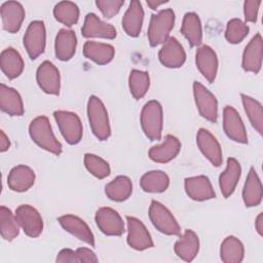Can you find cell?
Masks as SVG:
<instances>
[{
	"instance_id": "6da1fadb",
	"label": "cell",
	"mask_w": 263,
	"mask_h": 263,
	"mask_svg": "<svg viewBox=\"0 0 263 263\" xmlns=\"http://www.w3.org/2000/svg\"><path fill=\"white\" fill-rule=\"evenodd\" d=\"M29 134L40 148L55 155L62 153V144L54 137L46 116H38L33 119L29 125Z\"/></svg>"
},
{
	"instance_id": "7a4b0ae2",
	"label": "cell",
	"mask_w": 263,
	"mask_h": 263,
	"mask_svg": "<svg viewBox=\"0 0 263 263\" xmlns=\"http://www.w3.org/2000/svg\"><path fill=\"white\" fill-rule=\"evenodd\" d=\"M175 12L171 8L162 9L156 14H152L148 27V40L151 46L163 44L170 37L174 28Z\"/></svg>"
},
{
	"instance_id": "3957f363",
	"label": "cell",
	"mask_w": 263,
	"mask_h": 263,
	"mask_svg": "<svg viewBox=\"0 0 263 263\" xmlns=\"http://www.w3.org/2000/svg\"><path fill=\"white\" fill-rule=\"evenodd\" d=\"M87 116L93 135L101 141L111 135L108 112L103 102L96 96H90L87 102Z\"/></svg>"
},
{
	"instance_id": "277c9868",
	"label": "cell",
	"mask_w": 263,
	"mask_h": 263,
	"mask_svg": "<svg viewBox=\"0 0 263 263\" xmlns=\"http://www.w3.org/2000/svg\"><path fill=\"white\" fill-rule=\"evenodd\" d=\"M141 126L145 136L151 141H158L162 133V107L159 102H147L141 112Z\"/></svg>"
},
{
	"instance_id": "5b68a950",
	"label": "cell",
	"mask_w": 263,
	"mask_h": 263,
	"mask_svg": "<svg viewBox=\"0 0 263 263\" xmlns=\"http://www.w3.org/2000/svg\"><path fill=\"white\" fill-rule=\"evenodd\" d=\"M149 218L154 227L166 235H179L181 232L180 226L170 212L162 203L157 200H152L149 208Z\"/></svg>"
},
{
	"instance_id": "8992f818",
	"label": "cell",
	"mask_w": 263,
	"mask_h": 263,
	"mask_svg": "<svg viewBox=\"0 0 263 263\" xmlns=\"http://www.w3.org/2000/svg\"><path fill=\"white\" fill-rule=\"evenodd\" d=\"M54 119L59 125L60 132L67 143L75 145L82 139V123L76 113L59 110L53 113Z\"/></svg>"
},
{
	"instance_id": "52a82bcc",
	"label": "cell",
	"mask_w": 263,
	"mask_h": 263,
	"mask_svg": "<svg viewBox=\"0 0 263 263\" xmlns=\"http://www.w3.org/2000/svg\"><path fill=\"white\" fill-rule=\"evenodd\" d=\"M46 32L42 21H33L28 26L24 35V46L32 60L43 53L45 48Z\"/></svg>"
},
{
	"instance_id": "ba28073f",
	"label": "cell",
	"mask_w": 263,
	"mask_h": 263,
	"mask_svg": "<svg viewBox=\"0 0 263 263\" xmlns=\"http://www.w3.org/2000/svg\"><path fill=\"white\" fill-rule=\"evenodd\" d=\"M193 95L199 114L211 122L218 119V102L216 97L201 83L194 81Z\"/></svg>"
},
{
	"instance_id": "9c48e42d",
	"label": "cell",
	"mask_w": 263,
	"mask_h": 263,
	"mask_svg": "<svg viewBox=\"0 0 263 263\" xmlns=\"http://www.w3.org/2000/svg\"><path fill=\"white\" fill-rule=\"evenodd\" d=\"M15 218L20 227L30 237H37L43 230V220L39 212L29 204H21L15 210Z\"/></svg>"
},
{
	"instance_id": "30bf717a",
	"label": "cell",
	"mask_w": 263,
	"mask_h": 263,
	"mask_svg": "<svg viewBox=\"0 0 263 263\" xmlns=\"http://www.w3.org/2000/svg\"><path fill=\"white\" fill-rule=\"evenodd\" d=\"M95 220L99 229L106 235L120 236L124 232V223L120 215L111 208H100L96 212Z\"/></svg>"
},
{
	"instance_id": "8fae6325",
	"label": "cell",
	"mask_w": 263,
	"mask_h": 263,
	"mask_svg": "<svg viewBox=\"0 0 263 263\" xmlns=\"http://www.w3.org/2000/svg\"><path fill=\"white\" fill-rule=\"evenodd\" d=\"M127 222V243L137 251H144L153 247L150 233L143 222L136 217H126Z\"/></svg>"
},
{
	"instance_id": "7c38bea8",
	"label": "cell",
	"mask_w": 263,
	"mask_h": 263,
	"mask_svg": "<svg viewBox=\"0 0 263 263\" xmlns=\"http://www.w3.org/2000/svg\"><path fill=\"white\" fill-rule=\"evenodd\" d=\"M36 79L39 87L48 95H59L61 77L58 68L49 61L42 62L36 71Z\"/></svg>"
},
{
	"instance_id": "4fadbf2b",
	"label": "cell",
	"mask_w": 263,
	"mask_h": 263,
	"mask_svg": "<svg viewBox=\"0 0 263 263\" xmlns=\"http://www.w3.org/2000/svg\"><path fill=\"white\" fill-rule=\"evenodd\" d=\"M223 128L227 137L234 142L248 143L245 124L238 112L232 106H226L223 110Z\"/></svg>"
},
{
	"instance_id": "5bb4252c",
	"label": "cell",
	"mask_w": 263,
	"mask_h": 263,
	"mask_svg": "<svg viewBox=\"0 0 263 263\" xmlns=\"http://www.w3.org/2000/svg\"><path fill=\"white\" fill-rule=\"evenodd\" d=\"M196 143L201 153L215 166L222 164V150L217 139L205 128H199L196 135Z\"/></svg>"
},
{
	"instance_id": "9a60e30c",
	"label": "cell",
	"mask_w": 263,
	"mask_h": 263,
	"mask_svg": "<svg viewBox=\"0 0 263 263\" xmlns=\"http://www.w3.org/2000/svg\"><path fill=\"white\" fill-rule=\"evenodd\" d=\"M81 33L85 38L114 39L116 37L115 28L112 25L100 20L99 16L92 12L85 15Z\"/></svg>"
},
{
	"instance_id": "2e32d148",
	"label": "cell",
	"mask_w": 263,
	"mask_h": 263,
	"mask_svg": "<svg viewBox=\"0 0 263 263\" xmlns=\"http://www.w3.org/2000/svg\"><path fill=\"white\" fill-rule=\"evenodd\" d=\"M160 63L167 68H179L186 60V53L181 43L175 37L168 39L162 44L158 52Z\"/></svg>"
},
{
	"instance_id": "e0dca14e",
	"label": "cell",
	"mask_w": 263,
	"mask_h": 263,
	"mask_svg": "<svg viewBox=\"0 0 263 263\" xmlns=\"http://www.w3.org/2000/svg\"><path fill=\"white\" fill-rule=\"evenodd\" d=\"M263 53V40L259 33H257L246 46L242 53V69L247 72L257 74L262 65Z\"/></svg>"
},
{
	"instance_id": "ac0fdd59",
	"label": "cell",
	"mask_w": 263,
	"mask_h": 263,
	"mask_svg": "<svg viewBox=\"0 0 263 263\" xmlns=\"http://www.w3.org/2000/svg\"><path fill=\"white\" fill-rule=\"evenodd\" d=\"M195 62L199 72L210 82H214L218 71V58L216 52L209 45H202L197 48Z\"/></svg>"
},
{
	"instance_id": "d6986e66",
	"label": "cell",
	"mask_w": 263,
	"mask_h": 263,
	"mask_svg": "<svg viewBox=\"0 0 263 263\" xmlns=\"http://www.w3.org/2000/svg\"><path fill=\"white\" fill-rule=\"evenodd\" d=\"M3 29L9 33H16L25 18V9L20 2L6 1L1 5Z\"/></svg>"
},
{
	"instance_id": "ffe728a7",
	"label": "cell",
	"mask_w": 263,
	"mask_h": 263,
	"mask_svg": "<svg viewBox=\"0 0 263 263\" xmlns=\"http://www.w3.org/2000/svg\"><path fill=\"white\" fill-rule=\"evenodd\" d=\"M58 221L66 231L89 245L90 247L95 246L93 234L90 231L88 225L82 219L74 215H64L61 216Z\"/></svg>"
},
{
	"instance_id": "44dd1931",
	"label": "cell",
	"mask_w": 263,
	"mask_h": 263,
	"mask_svg": "<svg viewBox=\"0 0 263 263\" xmlns=\"http://www.w3.org/2000/svg\"><path fill=\"white\" fill-rule=\"evenodd\" d=\"M185 191L187 195L196 201H203L215 198L213 186L205 176H196L185 179Z\"/></svg>"
},
{
	"instance_id": "7402d4cb",
	"label": "cell",
	"mask_w": 263,
	"mask_h": 263,
	"mask_svg": "<svg viewBox=\"0 0 263 263\" xmlns=\"http://www.w3.org/2000/svg\"><path fill=\"white\" fill-rule=\"evenodd\" d=\"M180 149L181 143L178 138L172 135H166L161 144L150 148L148 155L155 162L166 163L179 154Z\"/></svg>"
},
{
	"instance_id": "603a6c76",
	"label": "cell",
	"mask_w": 263,
	"mask_h": 263,
	"mask_svg": "<svg viewBox=\"0 0 263 263\" xmlns=\"http://www.w3.org/2000/svg\"><path fill=\"white\" fill-rule=\"evenodd\" d=\"M35 182L34 171L24 164L14 166L8 174V187L15 192H25L29 190Z\"/></svg>"
},
{
	"instance_id": "cb8c5ba5",
	"label": "cell",
	"mask_w": 263,
	"mask_h": 263,
	"mask_svg": "<svg viewBox=\"0 0 263 263\" xmlns=\"http://www.w3.org/2000/svg\"><path fill=\"white\" fill-rule=\"evenodd\" d=\"M143 20L144 10L141 2L132 0L122 17V28L124 32L130 37H137L141 32Z\"/></svg>"
},
{
	"instance_id": "d4e9b609",
	"label": "cell",
	"mask_w": 263,
	"mask_h": 263,
	"mask_svg": "<svg viewBox=\"0 0 263 263\" xmlns=\"http://www.w3.org/2000/svg\"><path fill=\"white\" fill-rule=\"evenodd\" d=\"M174 251L176 255L186 262L192 261L199 251V239L191 229H186L183 235L176 241Z\"/></svg>"
},
{
	"instance_id": "484cf974",
	"label": "cell",
	"mask_w": 263,
	"mask_h": 263,
	"mask_svg": "<svg viewBox=\"0 0 263 263\" xmlns=\"http://www.w3.org/2000/svg\"><path fill=\"white\" fill-rule=\"evenodd\" d=\"M240 173L241 168L239 162L233 157L228 158L226 168L219 178V186L225 198L229 197L234 192L240 178Z\"/></svg>"
},
{
	"instance_id": "4316f807",
	"label": "cell",
	"mask_w": 263,
	"mask_h": 263,
	"mask_svg": "<svg viewBox=\"0 0 263 263\" xmlns=\"http://www.w3.org/2000/svg\"><path fill=\"white\" fill-rule=\"evenodd\" d=\"M0 108L10 116H22L24 114L21 95L14 88L3 83L0 85Z\"/></svg>"
},
{
	"instance_id": "83f0119b",
	"label": "cell",
	"mask_w": 263,
	"mask_h": 263,
	"mask_svg": "<svg viewBox=\"0 0 263 263\" xmlns=\"http://www.w3.org/2000/svg\"><path fill=\"white\" fill-rule=\"evenodd\" d=\"M77 38L75 32L69 29H61L55 37L54 51L61 61H69L76 51Z\"/></svg>"
},
{
	"instance_id": "f1b7e54d",
	"label": "cell",
	"mask_w": 263,
	"mask_h": 263,
	"mask_svg": "<svg viewBox=\"0 0 263 263\" xmlns=\"http://www.w3.org/2000/svg\"><path fill=\"white\" fill-rule=\"evenodd\" d=\"M263 196V189L261 181L254 167L250 168L245 186L242 189V199L248 208L256 206L261 203Z\"/></svg>"
},
{
	"instance_id": "f546056e",
	"label": "cell",
	"mask_w": 263,
	"mask_h": 263,
	"mask_svg": "<svg viewBox=\"0 0 263 263\" xmlns=\"http://www.w3.org/2000/svg\"><path fill=\"white\" fill-rule=\"evenodd\" d=\"M0 67L8 79L18 77L24 70V61L13 47L5 48L0 55Z\"/></svg>"
},
{
	"instance_id": "4dcf8cb0",
	"label": "cell",
	"mask_w": 263,
	"mask_h": 263,
	"mask_svg": "<svg viewBox=\"0 0 263 263\" xmlns=\"http://www.w3.org/2000/svg\"><path fill=\"white\" fill-rule=\"evenodd\" d=\"M114 47L107 43L86 41L83 45L84 57L99 65H105L110 63L114 58Z\"/></svg>"
},
{
	"instance_id": "1f68e13d",
	"label": "cell",
	"mask_w": 263,
	"mask_h": 263,
	"mask_svg": "<svg viewBox=\"0 0 263 263\" xmlns=\"http://www.w3.org/2000/svg\"><path fill=\"white\" fill-rule=\"evenodd\" d=\"M181 32L188 40L190 46H198L202 42V28L198 14L187 12L183 17Z\"/></svg>"
},
{
	"instance_id": "d6a6232c",
	"label": "cell",
	"mask_w": 263,
	"mask_h": 263,
	"mask_svg": "<svg viewBox=\"0 0 263 263\" xmlns=\"http://www.w3.org/2000/svg\"><path fill=\"white\" fill-rule=\"evenodd\" d=\"M133 192V184L128 177L118 176L105 186L107 197L114 201L126 200Z\"/></svg>"
},
{
	"instance_id": "836d02e7",
	"label": "cell",
	"mask_w": 263,
	"mask_h": 263,
	"mask_svg": "<svg viewBox=\"0 0 263 263\" xmlns=\"http://www.w3.org/2000/svg\"><path fill=\"white\" fill-rule=\"evenodd\" d=\"M245 256L242 242L235 236H227L221 243L220 258L225 263H239Z\"/></svg>"
},
{
	"instance_id": "e575fe53",
	"label": "cell",
	"mask_w": 263,
	"mask_h": 263,
	"mask_svg": "<svg viewBox=\"0 0 263 263\" xmlns=\"http://www.w3.org/2000/svg\"><path fill=\"white\" fill-rule=\"evenodd\" d=\"M140 185L145 192L160 193L167 189L170 178L162 171H150L142 176Z\"/></svg>"
},
{
	"instance_id": "d590c367",
	"label": "cell",
	"mask_w": 263,
	"mask_h": 263,
	"mask_svg": "<svg viewBox=\"0 0 263 263\" xmlns=\"http://www.w3.org/2000/svg\"><path fill=\"white\" fill-rule=\"evenodd\" d=\"M0 232L1 236L8 241L13 240L20 232V225L15 215L4 205L0 206Z\"/></svg>"
},
{
	"instance_id": "8d00e7d4",
	"label": "cell",
	"mask_w": 263,
	"mask_h": 263,
	"mask_svg": "<svg viewBox=\"0 0 263 263\" xmlns=\"http://www.w3.org/2000/svg\"><path fill=\"white\" fill-rule=\"evenodd\" d=\"M53 15L61 24L71 27L78 22L79 8L74 2L62 1L55 4L53 8Z\"/></svg>"
},
{
	"instance_id": "74e56055",
	"label": "cell",
	"mask_w": 263,
	"mask_h": 263,
	"mask_svg": "<svg viewBox=\"0 0 263 263\" xmlns=\"http://www.w3.org/2000/svg\"><path fill=\"white\" fill-rule=\"evenodd\" d=\"M241 101L245 111L255 129L262 135L263 130V112L262 105L255 99L241 93Z\"/></svg>"
},
{
	"instance_id": "f35d334b",
	"label": "cell",
	"mask_w": 263,
	"mask_h": 263,
	"mask_svg": "<svg viewBox=\"0 0 263 263\" xmlns=\"http://www.w3.org/2000/svg\"><path fill=\"white\" fill-rule=\"evenodd\" d=\"M150 85L149 74L141 70H132L128 77V86L132 96L139 100L142 99L148 91Z\"/></svg>"
},
{
	"instance_id": "ab89813d",
	"label": "cell",
	"mask_w": 263,
	"mask_h": 263,
	"mask_svg": "<svg viewBox=\"0 0 263 263\" xmlns=\"http://www.w3.org/2000/svg\"><path fill=\"white\" fill-rule=\"evenodd\" d=\"M84 165L86 170L98 179H104L110 175L111 170L109 163L95 154L86 153L84 155Z\"/></svg>"
},
{
	"instance_id": "60d3db41",
	"label": "cell",
	"mask_w": 263,
	"mask_h": 263,
	"mask_svg": "<svg viewBox=\"0 0 263 263\" xmlns=\"http://www.w3.org/2000/svg\"><path fill=\"white\" fill-rule=\"evenodd\" d=\"M249 27L239 18H232L227 23L225 38L229 43L237 44L249 34Z\"/></svg>"
},
{
	"instance_id": "b9f144b4",
	"label": "cell",
	"mask_w": 263,
	"mask_h": 263,
	"mask_svg": "<svg viewBox=\"0 0 263 263\" xmlns=\"http://www.w3.org/2000/svg\"><path fill=\"white\" fill-rule=\"evenodd\" d=\"M124 4L122 0H97L96 5L101 10L106 18H111L118 13L121 6Z\"/></svg>"
},
{
	"instance_id": "7bdbcfd3",
	"label": "cell",
	"mask_w": 263,
	"mask_h": 263,
	"mask_svg": "<svg viewBox=\"0 0 263 263\" xmlns=\"http://www.w3.org/2000/svg\"><path fill=\"white\" fill-rule=\"evenodd\" d=\"M261 4L260 0H248L243 3V14L245 20L250 23H256L259 6Z\"/></svg>"
},
{
	"instance_id": "ee69618b",
	"label": "cell",
	"mask_w": 263,
	"mask_h": 263,
	"mask_svg": "<svg viewBox=\"0 0 263 263\" xmlns=\"http://www.w3.org/2000/svg\"><path fill=\"white\" fill-rule=\"evenodd\" d=\"M57 262L59 263H65V262H71V263H78L80 262L79 261V258L77 256V253L76 251L74 252L73 250L71 249H63L59 252L58 256H57V259H55Z\"/></svg>"
},
{
	"instance_id": "f6af8a7d",
	"label": "cell",
	"mask_w": 263,
	"mask_h": 263,
	"mask_svg": "<svg viewBox=\"0 0 263 263\" xmlns=\"http://www.w3.org/2000/svg\"><path fill=\"white\" fill-rule=\"evenodd\" d=\"M76 253L80 262L96 263L99 261L96 254L88 248H79L76 250Z\"/></svg>"
},
{
	"instance_id": "bcb514c9",
	"label": "cell",
	"mask_w": 263,
	"mask_h": 263,
	"mask_svg": "<svg viewBox=\"0 0 263 263\" xmlns=\"http://www.w3.org/2000/svg\"><path fill=\"white\" fill-rule=\"evenodd\" d=\"M9 146H10V142L8 137L5 135L3 130H1L0 132V151L5 152L6 150H8Z\"/></svg>"
},
{
	"instance_id": "7dc6e473",
	"label": "cell",
	"mask_w": 263,
	"mask_h": 263,
	"mask_svg": "<svg viewBox=\"0 0 263 263\" xmlns=\"http://www.w3.org/2000/svg\"><path fill=\"white\" fill-rule=\"evenodd\" d=\"M255 227L257 232L260 235H263V214L260 213L258 215V217L256 218V222H255Z\"/></svg>"
},
{
	"instance_id": "c3c4849f",
	"label": "cell",
	"mask_w": 263,
	"mask_h": 263,
	"mask_svg": "<svg viewBox=\"0 0 263 263\" xmlns=\"http://www.w3.org/2000/svg\"><path fill=\"white\" fill-rule=\"evenodd\" d=\"M167 1H164V0H148L147 1V5L151 8V9H156L158 8V6L166 3Z\"/></svg>"
}]
</instances>
